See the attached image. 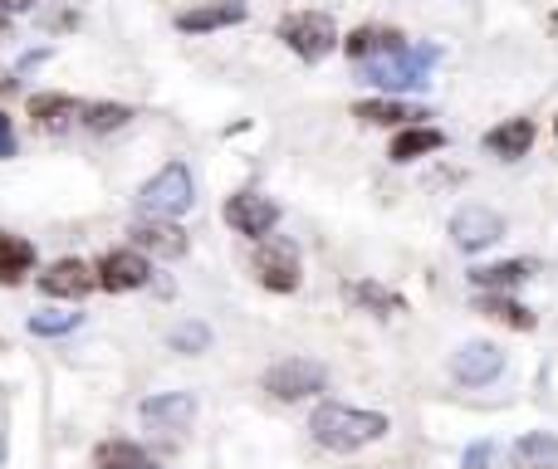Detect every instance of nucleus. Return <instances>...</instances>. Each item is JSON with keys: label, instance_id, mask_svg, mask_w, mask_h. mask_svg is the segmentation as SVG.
<instances>
[{"label": "nucleus", "instance_id": "nucleus-3", "mask_svg": "<svg viewBox=\"0 0 558 469\" xmlns=\"http://www.w3.org/2000/svg\"><path fill=\"white\" fill-rule=\"evenodd\" d=\"M196 201V182L192 172H186V162H167L162 172L153 176V182H143V192H137V206H143V215H153V221H177V215H186Z\"/></svg>", "mask_w": 558, "mask_h": 469}, {"label": "nucleus", "instance_id": "nucleus-29", "mask_svg": "<svg viewBox=\"0 0 558 469\" xmlns=\"http://www.w3.org/2000/svg\"><path fill=\"white\" fill-rule=\"evenodd\" d=\"M490 460H495V445L490 441H475V445H465L461 469H490Z\"/></svg>", "mask_w": 558, "mask_h": 469}, {"label": "nucleus", "instance_id": "nucleus-11", "mask_svg": "<svg viewBox=\"0 0 558 469\" xmlns=\"http://www.w3.org/2000/svg\"><path fill=\"white\" fill-rule=\"evenodd\" d=\"M39 288H45L49 298H84L98 288V274L84 259H59V264H49L45 274H39Z\"/></svg>", "mask_w": 558, "mask_h": 469}, {"label": "nucleus", "instance_id": "nucleus-24", "mask_svg": "<svg viewBox=\"0 0 558 469\" xmlns=\"http://www.w3.org/2000/svg\"><path fill=\"white\" fill-rule=\"evenodd\" d=\"M475 308H481L485 318H495V323L520 328V333H530V328H534V313L524 304H514L510 294H481V298H475Z\"/></svg>", "mask_w": 558, "mask_h": 469}, {"label": "nucleus", "instance_id": "nucleus-1", "mask_svg": "<svg viewBox=\"0 0 558 469\" xmlns=\"http://www.w3.org/2000/svg\"><path fill=\"white\" fill-rule=\"evenodd\" d=\"M387 431H392V421H387L383 411H357V406H338V402H324L314 416H308V435L333 455L363 451V445L383 441Z\"/></svg>", "mask_w": 558, "mask_h": 469}, {"label": "nucleus", "instance_id": "nucleus-28", "mask_svg": "<svg viewBox=\"0 0 558 469\" xmlns=\"http://www.w3.org/2000/svg\"><path fill=\"white\" fill-rule=\"evenodd\" d=\"M84 323V313H29V333L35 337H64Z\"/></svg>", "mask_w": 558, "mask_h": 469}, {"label": "nucleus", "instance_id": "nucleus-31", "mask_svg": "<svg viewBox=\"0 0 558 469\" xmlns=\"http://www.w3.org/2000/svg\"><path fill=\"white\" fill-rule=\"evenodd\" d=\"M35 5V0H0V10H5V15H20V10H29Z\"/></svg>", "mask_w": 558, "mask_h": 469}, {"label": "nucleus", "instance_id": "nucleus-18", "mask_svg": "<svg viewBox=\"0 0 558 469\" xmlns=\"http://www.w3.org/2000/svg\"><path fill=\"white\" fill-rule=\"evenodd\" d=\"M530 274H534L530 259H505V264L471 269V284L481 288V294H510V288H520Z\"/></svg>", "mask_w": 558, "mask_h": 469}, {"label": "nucleus", "instance_id": "nucleus-10", "mask_svg": "<svg viewBox=\"0 0 558 469\" xmlns=\"http://www.w3.org/2000/svg\"><path fill=\"white\" fill-rule=\"evenodd\" d=\"M147 279H153V264L143 259V249H113L98 264V288H108V294H133Z\"/></svg>", "mask_w": 558, "mask_h": 469}, {"label": "nucleus", "instance_id": "nucleus-22", "mask_svg": "<svg viewBox=\"0 0 558 469\" xmlns=\"http://www.w3.org/2000/svg\"><path fill=\"white\" fill-rule=\"evenodd\" d=\"M29 269H35V245L0 231V284H20Z\"/></svg>", "mask_w": 558, "mask_h": 469}, {"label": "nucleus", "instance_id": "nucleus-12", "mask_svg": "<svg viewBox=\"0 0 558 469\" xmlns=\"http://www.w3.org/2000/svg\"><path fill=\"white\" fill-rule=\"evenodd\" d=\"M245 20V0H206V5H192L177 15V29L182 35H211V29L241 25Z\"/></svg>", "mask_w": 558, "mask_h": 469}, {"label": "nucleus", "instance_id": "nucleus-2", "mask_svg": "<svg viewBox=\"0 0 558 469\" xmlns=\"http://www.w3.org/2000/svg\"><path fill=\"white\" fill-rule=\"evenodd\" d=\"M436 59H441V49L407 45V49H397V54H387V59H367L363 78L367 84H377V88H387V94H407V88H426V74H432Z\"/></svg>", "mask_w": 558, "mask_h": 469}, {"label": "nucleus", "instance_id": "nucleus-6", "mask_svg": "<svg viewBox=\"0 0 558 469\" xmlns=\"http://www.w3.org/2000/svg\"><path fill=\"white\" fill-rule=\"evenodd\" d=\"M328 382V372L318 362H308V357H289V362H275L270 372H265V392L275 396V402H304V396H318Z\"/></svg>", "mask_w": 558, "mask_h": 469}, {"label": "nucleus", "instance_id": "nucleus-4", "mask_svg": "<svg viewBox=\"0 0 558 469\" xmlns=\"http://www.w3.org/2000/svg\"><path fill=\"white\" fill-rule=\"evenodd\" d=\"M279 39H284L304 64H318V59H328L338 49V25L324 10H294V15L279 20Z\"/></svg>", "mask_w": 558, "mask_h": 469}, {"label": "nucleus", "instance_id": "nucleus-23", "mask_svg": "<svg viewBox=\"0 0 558 469\" xmlns=\"http://www.w3.org/2000/svg\"><path fill=\"white\" fill-rule=\"evenodd\" d=\"M94 465L98 469H162L143 445H133V441H104L94 451Z\"/></svg>", "mask_w": 558, "mask_h": 469}, {"label": "nucleus", "instance_id": "nucleus-21", "mask_svg": "<svg viewBox=\"0 0 558 469\" xmlns=\"http://www.w3.org/2000/svg\"><path fill=\"white\" fill-rule=\"evenodd\" d=\"M353 118H363V123H377V127H412L416 118H426V113H422V108L397 103V98H367V103L353 108Z\"/></svg>", "mask_w": 558, "mask_h": 469}, {"label": "nucleus", "instance_id": "nucleus-27", "mask_svg": "<svg viewBox=\"0 0 558 469\" xmlns=\"http://www.w3.org/2000/svg\"><path fill=\"white\" fill-rule=\"evenodd\" d=\"M128 108L123 103H84V127H94V133H113V127L128 123Z\"/></svg>", "mask_w": 558, "mask_h": 469}, {"label": "nucleus", "instance_id": "nucleus-26", "mask_svg": "<svg viewBox=\"0 0 558 469\" xmlns=\"http://www.w3.org/2000/svg\"><path fill=\"white\" fill-rule=\"evenodd\" d=\"M167 343H172V353L196 357V353H206V347H211V328H206V323H177Z\"/></svg>", "mask_w": 558, "mask_h": 469}, {"label": "nucleus", "instance_id": "nucleus-13", "mask_svg": "<svg viewBox=\"0 0 558 469\" xmlns=\"http://www.w3.org/2000/svg\"><path fill=\"white\" fill-rule=\"evenodd\" d=\"M137 411H143L147 425H162V431H186V425L196 421V396L192 392H162V396H147Z\"/></svg>", "mask_w": 558, "mask_h": 469}, {"label": "nucleus", "instance_id": "nucleus-20", "mask_svg": "<svg viewBox=\"0 0 558 469\" xmlns=\"http://www.w3.org/2000/svg\"><path fill=\"white\" fill-rule=\"evenodd\" d=\"M441 147H446V133H441V127L412 123V127H402V133H397V143H392V162H416V157L441 152Z\"/></svg>", "mask_w": 558, "mask_h": 469}, {"label": "nucleus", "instance_id": "nucleus-5", "mask_svg": "<svg viewBox=\"0 0 558 469\" xmlns=\"http://www.w3.org/2000/svg\"><path fill=\"white\" fill-rule=\"evenodd\" d=\"M251 269H255V279H260L270 294H294L299 279H304V269H299V249L289 245V239H279V235L255 239Z\"/></svg>", "mask_w": 558, "mask_h": 469}, {"label": "nucleus", "instance_id": "nucleus-30", "mask_svg": "<svg viewBox=\"0 0 558 469\" xmlns=\"http://www.w3.org/2000/svg\"><path fill=\"white\" fill-rule=\"evenodd\" d=\"M0 157H15V127L5 113H0Z\"/></svg>", "mask_w": 558, "mask_h": 469}, {"label": "nucleus", "instance_id": "nucleus-17", "mask_svg": "<svg viewBox=\"0 0 558 469\" xmlns=\"http://www.w3.org/2000/svg\"><path fill=\"white\" fill-rule=\"evenodd\" d=\"M29 113H35V123L49 127V133H64V127L84 123V103L69 94H35L29 98Z\"/></svg>", "mask_w": 558, "mask_h": 469}, {"label": "nucleus", "instance_id": "nucleus-7", "mask_svg": "<svg viewBox=\"0 0 558 469\" xmlns=\"http://www.w3.org/2000/svg\"><path fill=\"white\" fill-rule=\"evenodd\" d=\"M500 235H505V215L490 211V206H461V211L451 215V239H456V249H465V255L490 249Z\"/></svg>", "mask_w": 558, "mask_h": 469}, {"label": "nucleus", "instance_id": "nucleus-9", "mask_svg": "<svg viewBox=\"0 0 558 469\" xmlns=\"http://www.w3.org/2000/svg\"><path fill=\"white\" fill-rule=\"evenodd\" d=\"M226 221H231L235 235H251V239H265L279 225V206L270 201V196L260 192H241L226 201Z\"/></svg>", "mask_w": 558, "mask_h": 469}, {"label": "nucleus", "instance_id": "nucleus-25", "mask_svg": "<svg viewBox=\"0 0 558 469\" xmlns=\"http://www.w3.org/2000/svg\"><path fill=\"white\" fill-rule=\"evenodd\" d=\"M343 294L353 298V304H363V308H373V313H383V318L402 313V298H397L392 288H383V284H367V279H357V284H348Z\"/></svg>", "mask_w": 558, "mask_h": 469}, {"label": "nucleus", "instance_id": "nucleus-8", "mask_svg": "<svg viewBox=\"0 0 558 469\" xmlns=\"http://www.w3.org/2000/svg\"><path fill=\"white\" fill-rule=\"evenodd\" d=\"M505 372V353L495 343H461L451 353V377L461 386H490Z\"/></svg>", "mask_w": 558, "mask_h": 469}, {"label": "nucleus", "instance_id": "nucleus-15", "mask_svg": "<svg viewBox=\"0 0 558 469\" xmlns=\"http://www.w3.org/2000/svg\"><path fill=\"white\" fill-rule=\"evenodd\" d=\"M343 49H348V59L367 64V59H387V54H397V49H407V35L402 29H387V25H363L343 39Z\"/></svg>", "mask_w": 558, "mask_h": 469}, {"label": "nucleus", "instance_id": "nucleus-19", "mask_svg": "<svg viewBox=\"0 0 558 469\" xmlns=\"http://www.w3.org/2000/svg\"><path fill=\"white\" fill-rule=\"evenodd\" d=\"M514 469H554L558 465V435L554 431H530L510 445Z\"/></svg>", "mask_w": 558, "mask_h": 469}, {"label": "nucleus", "instance_id": "nucleus-14", "mask_svg": "<svg viewBox=\"0 0 558 469\" xmlns=\"http://www.w3.org/2000/svg\"><path fill=\"white\" fill-rule=\"evenodd\" d=\"M128 235H133L137 249H153V255H162V259H182L186 245H192L177 221H153V215H143V221H137Z\"/></svg>", "mask_w": 558, "mask_h": 469}, {"label": "nucleus", "instance_id": "nucleus-16", "mask_svg": "<svg viewBox=\"0 0 558 469\" xmlns=\"http://www.w3.org/2000/svg\"><path fill=\"white\" fill-rule=\"evenodd\" d=\"M530 147H534V123L530 118H510V123H500V127L485 133V152L500 157V162H520Z\"/></svg>", "mask_w": 558, "mask_h": 469}]
</instances>
